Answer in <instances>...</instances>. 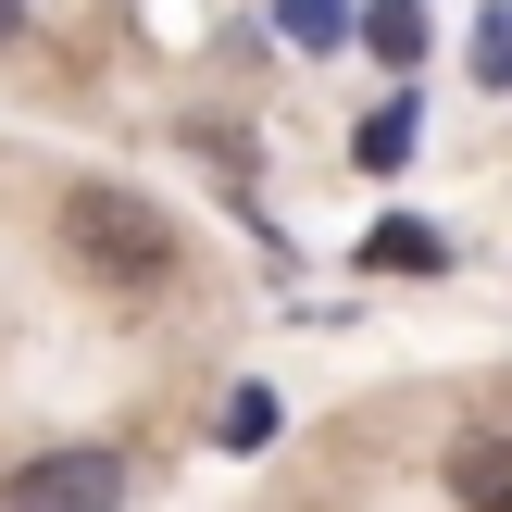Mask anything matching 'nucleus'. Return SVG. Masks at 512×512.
<instances>
[{
	"label": "nucleus",
	"mask_w": 512,
	"mask_h": 512,
	"mask_svg": "<svg viewBox=\"0 0 512 512\" xmlns=\"http://www.w3.org/2000/svg\"><path fill=\"white\" fill-rule=\"evenodd\" d=\"M400 150H413V100H388V113L363 125V163H400Z\"/></svg>",
	"instance_id": "6e6552de"
},
{
	"label": "nucleus",
	"mask_w": 512,
	"mask_h": 512,
	"mask_svg": "<svg viewBox=\"0 0 512 512\" xmlns=\"http://www.w3.org/2000/svg\"><path fill=\"white\" fill-rule=\"evenodd\" d=\"M263 438H275V400L238 388V400H225V450H263Z\"/></svg>",
	"instance_id": "0eeeda50"
},
{
	"label": "nucleus",
	"mask_w": 512,
	"mask_h": 512,
	"mask_svg": "<svg viewBox=\"0 0 512 512\" xmlns=\"http://www.w3.org/2000/svg\"><path fill=\"white\" fill-rule=\"evenodd\" d=\"M275 25H288V38H300V50H325V38H338V25H350V13H338V0H275Z\"/></svg>",
	"instance_id": "423d86ee"
},
{
	"label": "nucleus",
	"mask_w": 512,
	"mask_h": 512,
	"mask_svg": "<svg viewBox=\"0 0 512 512\" xmlns=\"http://www.w3.org/2000/svg\"><path fill=\"white\" fill-rule=\"evenodd\" d=\"M363 263H400V275H425V263H438V238H425V225H375V238H363Z\"/></svg>",
	"instance_id": "20e7f679"
},
{
	"label": "nucleus",
	"mask_w": 512,
	"mask_h": 512,
	"mask_svg": "<svg viewBox=\"0 0 512 512\" xmlns=\"http://www.w3.org/2000/svg\"><path fill=\"white\" fill-rule=\"evenodd\" d=\"M113 500H125L113 450H38V463L0 488V512H113Z\"/></svg>",
	"instance_id": "f03ea898"
},
{
	"label": "nucleus",
	"mask_w": 512,
	"mask_h": 512,
	"mask_svg": "<svg viewBox=\"0 0 512 512\" xmlns=\"http://www.w3.org/2000/svg\"><path fill=\"white\" fill-rule=\"evenodd\" d=\"M63 250H75V275H100V288H163V275H175V225H163V200L113 188V175L63 188Z\"/></svg>",
	"instance_id": "f257e3e1"
},
{
	"label": "nucleus",
	"mask_w": 512,
	"mask_h": 512,
	"mask_svg": "<svg viewBox=\"0 0 512 512\" xmlns=\"http://www.w3.org/2000/svg\"><path fill=\"white\" fill-rule=\"evenodd\" d=\"M375 50L413 63V50H425V0H375Z\"/></svg>",
	"instance_id": "39448f33"
},
{
	"label": "nucleus",
	"mask_w": 512,
	"mask_h": 512,
	"mask_svg": "<svg viewBox=\"0 0 512 512\" xmlns=\"http://www.w3.org/2000/svg\"><path fill=\"white\" fill-rule=\"evenodd\" d=\"M475 63H488V88H512V13H488V25H475Z\"/></svg>",
	"instance_id": "1a4fd4ad"
},
{
	"label": "nucleus",
	"mask_w": 512,
	"mask_h": 512,
	"mask_svg": "<svg viewBox=\"0 0 512 512\" xmlns=\"http://www.w3.org/2000/svg\"><path fill=\"white\" fill-rule=\"evenodd\" d=\"M13 38H25V0H0V50H13Z\"/></svg>",
	"instance_id": "9d476101"
},
{
	"label": "nucleus",
	"mask_w": 512,
	"mask_h": 512,
	"mask_svg": "<svg viewBox=\"0 0 512 512\" xmlns=\"http://www.w3.org/2000/svg\"><path fill=\"white\" fill-rule=\"evenodd\" d=\"M450 500L463 512H512V425H488V438L450 450Z\"/></svg>",
	"instance_id": "7ed1b4c3"
}]
</instances>
